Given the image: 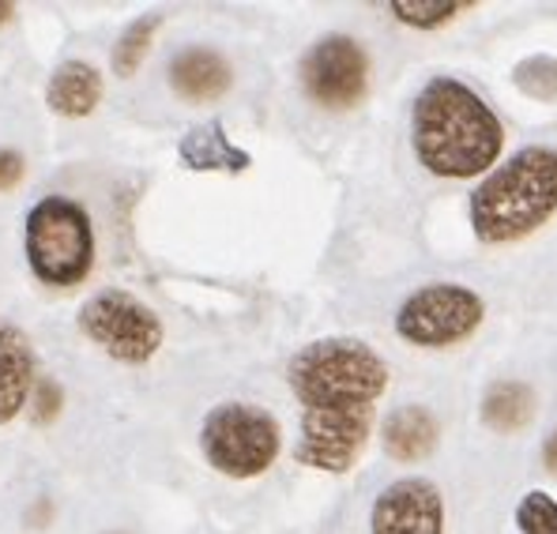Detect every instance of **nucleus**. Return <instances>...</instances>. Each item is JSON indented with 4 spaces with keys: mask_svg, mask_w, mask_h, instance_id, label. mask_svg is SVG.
Masks as SVG:
<instances>
[{
    "mask_svg": "<svg viewBox=\"0 0 557 534\" xmlns=\"http://www.w3.org/2000/svg\"><path fill=\"white\" fill-rule=\"evenodd\" d=\"M286 384L301 402L298 463L347 474L373 433L376 399L388 388V365L362 339H317L286 365Z\"/></svg>",
    "mask_w": 557,
    "mask_h": 534,
    "instance_id": "f257e3e1",
    "label": "nucleus"
},
{
    "mask_svg": "<svg viewBox=\"0 0 557 534\" xmlns=\"http://www.w3.org/2000/svg\"><path fill=\"white\" fill-rule=\"evenodd\" d=\"M414 154L437 177H479L502 159L505 128L497 113L460 79L437 76L422 87L411 113Z\"/></svg>",
    "mask_w": 557,
    "mask_h": 534,
    "instance_id": "f03ea898",
    "label": "nucleus"
},
{
    "mask_svg": "<svg viewBox=\"0 0 557 534\" xmlns=\"http://www.w3.org/2000/svg\"><path fill=\"white\" fill-rule=\"evenodd\" d=\"M557 211V151L523 147L494 170L471 196V226L479 241L512 245L550 223Z\"/></svg>",
    "mask_w": 557,
    "mask_h": 534,
    "instance_id": "7ed1b4c3",
    "label": "nucleus"
},
{
    "mask_svg": "<svg viewBox=\"0 0 557 534\" xmlns=\"http://www.w3.org/2000/svg\"><path fill=\"white\" fill-rule=\"evenodd\" d=\"M27 260L46 286H76L95 268V229L76 200L46 196L27 215Z\"/></svg>",
    "mask_w": 557,
    "mask_h": 534,
    "instance_id": "20e7f679",
    "label": "nucleus"
},
{
    "mask_svg": "<svg viewBox=\"0 0 557 534\" xmlns=\"http://www.w3.org/2000/svg\"><path fill=\"white\" fill-rule=\"evenodd\" d=\"M200 448L226 479H257L278 456V422L252 402H223L203 418Z\"/></svg>",
    "mask_w": 557,
    "mask_h": 534,
    "instance_id": "39448f33",
    "label": "nucleus"
},
{
    "mask_svg": "<svg viewBox=\"0 0 557 534\" xmlns=\"http://www.w3.org/2000/svg\"><path fill=\"white\" fill-rule=\"evenodd\" d=\"M79 332L110 358L144 365L162 347V320L125 290H102L79 309Z\"/></svg>",
    "mask_w": 557,
    "mask_h": 534,
    "instance_id": "423d86ee",
    "label": "nucleus"
},
{
    "mask_svg": "<svg viewBox=\"0 0 557 534\" xmlns=\"http://www.w3.org/2000/svg\"><path fill=\"white\" fill-rule=\"evenodd\" d=\"M482 298L467 286L456 283H433L414 290L396 312V332L414 347H456L471 339L482 324Z\"/></svg>",
    "mask_w": 557,
    "mask_h": 534,
    "instance_id": "0eeeda50",
    "label": "nucleus"
},
{
    "mask_svg": "<svg viewBox=\"0 0 557 534\" xmlns=\"http://www.w3.org/2000/svg\"><path fill=\"white\" fill-rule=\"evenodd\" d=\"M301 87L324 110H350L370 90V57L355 38L327 35L301 61Z\"/></svg>",
    "mask_w": 557,
    "mask_h": 534,
    "instance_id": "6e6552de",
    "label": "nucleus"
},
{
    "mask_svg": "<svg viewBox=\"0 0 557 534\" xmlns=\"http://www.w3.org/2000/svg\"><path fill=\"white\" fill-rule=\"evenodd\" d=\"M445 500L430 479H399L376 497L373 534H441Z\"/></svg>",
    "mask_w": 557,
    "mask_h": 534,
    "instance_id": "1a4fd4ad",
    "label": "nucleus"
},
{
    "mask_svg": "<svg viewBox=\"0 0 557 534\" xmlns=\"http://www.w3.org/2000/svg\"><path fill=\"white\" fill-rule=\"evenodd\" d=\"M35 392V347L15 324L0 320V425L12 422Z\"/></svg>",
    "mask_w": 557,
    "mask_h": 534,
    "instance_id": "9d476101",
    "label": "nucleus"
},
{
    "mask_svg": "<svg viewBox=\"0 0 557 534\" xmlns=\"http://www.w3.org/2000/svg\"><path fill=\"white\" fill-rule=\"evenodd\" d=\"M231 64L215 49H185L170 61V84L188 102H215L231 90Z\"/></svg>",
    "mask_w": 557,
    "mask_h": 534,
    "instance_id": "9b49d317",
    "label": "nucleus"
},
{
    "mask_svg": "<svg viewBox=\"0 0 557 534\" xmlns=\"http://www.w3.org/2000/svg\"><path fill=\"white\" fill-rule=\"evenodd\" d=\"M381 440L392 459H399V463H418V459L433 456V448H437V440H441V425L425 407H399L384 418Z\"/></svg>",
    "mask_w": 557,
    "mask_h": 534,
    "instance_id": "f8f14e48",
    "label": "nucleus"
},
{
    "mask_svg": "<svg viewBox=\"0 0 557 534\" xmlns=\"http://www.w3.org/2000/svg\"><path fill=\"white\" fill-rule=\"evenodd\" d=\"M46 102L61 117H87L95 105L102 102V72L87 61H64L61 69L49 76Z\"/></svg>",
    "mask_w": 557,
    "mask_h": 534,
    "instance_id": "ddd939ff",
    "label": "nucleus"
},
{
    "mask_svg": "<svg viewBox=\"0 0 557 534\" xmlns=\"http://www.w3.org/2000/svg\"><path fill=\"white\" fill-rule=\"evenodd\" d=\"M177 154H182V162L188 170H223V174H242V170H249V162H252L249 154L237 151L231 139H226L219 121L193 128V133L182 139Z\"/></svg>",
    "mask_w": 557,
    "mask_h": 534,
    "instance_id": "4468645a",
    "label": "nucleus"
},
{
    "mask_svg": "<svg viewBox=\"0 0 557 534\" xmlns=\"http://www.w3.org/2000/svg\"><path fill=\"white\" fill-rule=\"evenodd\" d=\"M535 418V396L528 384L520 381H497L490 384L486 399H482V422L497 433H520L523 425Z\"/></svg>",
    "mask_w": 557,
    "mask_h": 534,
    "instance_id": "2eb2a0df",
    "label": "nucleus"
},
{
    "mask_svg": "<svg viewBox=\"0 0 557 534\" xmlns=\"http://www.w3.org/2000/svg\"><path fill=\"white\" fill-rule=\"evenodd\" d=\"M467 8L471 4H463V0H396L392 15H396L399 23H407V27L433 30V27H445L448 20H456Z\"/></svg>",
    "mask_w": 557,
    "mask_h": 534,
    "instance_id": "dca6fc26",
    "label": "nucleus"
},
{
    "mask_svg": "<svg viewBox=\"0 0 557 534\" xmlns=\"http://www.w3.org/2000/svg\"><path fill=\"white\" fill-rule=\"evenodd\" d=\"M154 30H159V20H136L133 27L121 35V42L113 46V72H117V76H136L144 57L151 53Z\"/></svg>",
    "mask_w": 557,
    "mask_h": 534,
    "instance_id": "f3484780",
    "label": "nucleus"
},
{
    "mask_svg": "<svg viewBox=\"0 0 557 534\" xmlns=\"http://www.w3.org/2000/svg\"><path fill=\"white\" fill-rule=\"evenodd\" d=\"M516 523L523 534H557V500L535 489L516 505Z\"/></svg>",
    "mask_w": 557,
    "mask_h": 534,
    "instance_id": "a211bd4d",
    "label": "nucleus"
},
{
    "mask_svg": "<svg viewBox=\"0 0 557 534\" xmlns=\"http://www.w3.org/2000/svg\"><path fill=\"white\" fill-rule=\"evenodd\" d=\"M516 87L523 95L539 98V102H550L557 98V61L554 57H531L516 69Z\"/></svg>",
    "mask_w": 557,
    "mask_h": 534,
    "instance_id": "6ab92c4d",
    "label": "nucleus"
},
{
    "mask_svg": "<svg viewBox=\"0 0 557 534\" xmlns=\"http://www.w3.org/2000/svg\"><path fill=\"white\" fill-rule=\"evenodd\" d=\"M23 174H27V162H23V154L0 147V193H8V188L20 185Z\"/></svg>",
    "mask_w": 557,
    "mask_h": 534,
    "instance_id": "aec40b11",
    "label": "nucleus"
},
{
    "mask_svg": "<svg viewBox=\"0 0 557 534\" xmlns=\"http://www.w3.org/2000/svg\"><path fill=\"white\" fill-rule=\"evenodd\" d=\"M30 402H35V418L38 422H49V418L61 410V388L57 384H38V392H30Z\"/></svg>",
    "mask_w": 557,
    "mask_h": 534,
    "instance_id": "412c9836",
    "label": "nucleus"
},
{
    "mask_svg": "<svg viewBox=\"0 0 557 534\" xmlns=\"http://www.w3.org/2000/svg\"><path fill=\"white\" fill-rule=\"evenodd\" d=\"M543 459H546V471H554L557 474V430L546 437V445H543Z\"/></svg>",
    "mask_w": 557,
    "mask_h": 534,
    "instance_id": "4be33fe9",
    "label": "nucleus"
},
{
    "mask_svg": "<svg viewBox=\"0 0 557 534\" xmlns=\"http://www.w3.org/2000/svg\"><path fill=\"white\" fill-rule=\"evenodd\" d=\"M12 12H15V4H8V0H0V27H4V23L12 20Z\"/></svg>",
    "mask_w": 557,
    "mask_h": 534,
    "instance_id": "5701e85b",
    "label": "nucleus"
}]
</instances>
